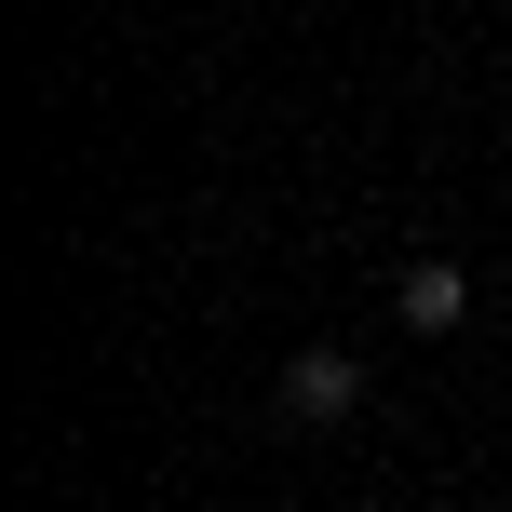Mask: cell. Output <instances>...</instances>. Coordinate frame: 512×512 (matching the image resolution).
<instances>
[{
  "label": "cell",
  "mask_w": 512,
  "mask_h": 512,
  "mask_svg": "<svg viewBox=\"0 0 512 512\" xmlns=\"http://www.w3.org/2000/svg\"><path fill=\"white\" fill-rule=\"evenodd\" d=\"M364 405V364L351 351H297L283 364V418H297V432H324V418H351Z\"/></svg>",
  "instance_id": "obj_1"
},
{
  "label": "cell",
  "mask_w": 512,
  "mask_h": 512,
  "mask_svg": "<svg viewBox=\"0 0 512 512\" xmlns=\"http://www.w3.org/2000/svg\"><path fill=\"white\" fill-rule=\"evenodd\" d=\"M391 310H405V337H445V324H459V310H472V283L445 270V256H418V270L391 283Z\"/></svg>",
  "instance_id": "obj_2"
}]
</instances>
